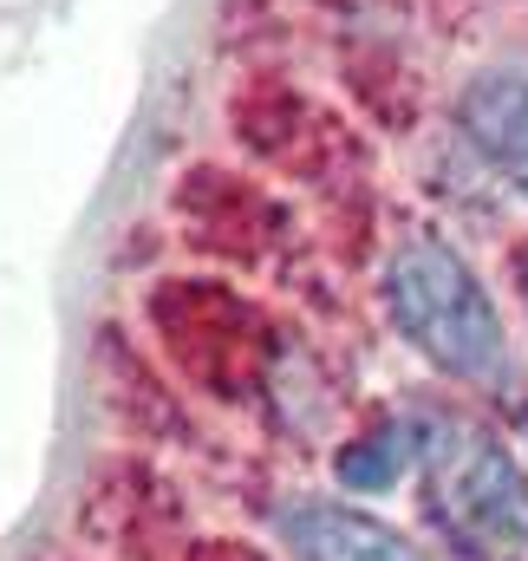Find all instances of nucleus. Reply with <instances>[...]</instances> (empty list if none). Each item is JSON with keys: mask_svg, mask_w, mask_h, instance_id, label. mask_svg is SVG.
<instances>
[{"mask_svg": "<svg viewBox=\"0 0 528 561\" xmlns=\"http://www.w3.org/2000/svg\"><path fill=\"white\" fill-rule=\"evenodd\" d=\"M386 313L411 340V353H424L444 379L463 386H503L509 379V333L503 313L490 300V287L477 268L437 242V236H411L398 242L386 262Z\"/></svg>", "mask_w": 528, "mask_h": 561, "instance_id": "obj_1", "label": "nucleus"}, {"mask_svg": "<svg viewBox=\"0 0 528 561\" xmlns=\"http://www.w3.org/2000/svg\"><path fill=\"white\" fill-rule=\"evenodd\" d=\"M417 470L431 483L437 523L477 561H528V477L496 444V431L424 412L417 419Z\"/></svg>", "mask_w": 528, "mask_h": 561, "instance_id": "obj_2", "label": "nucleus"}, {"mask_svg": "<svg viewBox=\"0 0 528 561\" xmlns=\"http://www.w3.org/2000/svg\"><path fill=\"white\" fill-rule=\"evenodd\" d=\"M274 536L287 542L294 561H424L392 523L333 503V496H294L274 510Z\"/></svg>", "mask_w": 528, "mask_h": 561, "instance_id": "obj_3", "label": "nucleus"}, {"mask_svg": "<svg viewBox=\"0 0 528 561\" xmlns=\"http://www.w3.org/2000/svg\"><path fill=\"white\" fill-rule=\"evenodd\" d=\"M457 125H463V138L483 150V163L503 170L528 196V79L523 72H509V66L477 72L457 92Z\"/></svg>", "mask_w": 528, "mask_h": 561, "instance_id": "obj_4", "label": "nucleus"}, {"mask_svg": "<svg viewBox=\"0 0 528 561\" xmlns=\"http://www.w3.org/2000/svg\"><path fill=\"white\" fill-rule=\"evenodd\" d=\"M404 470H417V419H392V424H379L372 437L340 450V483L359 490V496L392 490Z\"/></svg>", "mask_w": 528, "mask_h": 561, "instance_id": "obj_5", "label": "nucleus"}, {"mask_svg": "<svg viewBox=\"0 0 528 561\" xmlns=\"http://www.w3.org/2000/svg\"><path fill=\"white\" fill-rule=\"evenodd\" d=\"M523 287H528V262H523Z\"/></svg>", "mask_w": 528, "mask_h": 561, "instance_id": "obj_6", "label": "nucleus"}]
</instances>
